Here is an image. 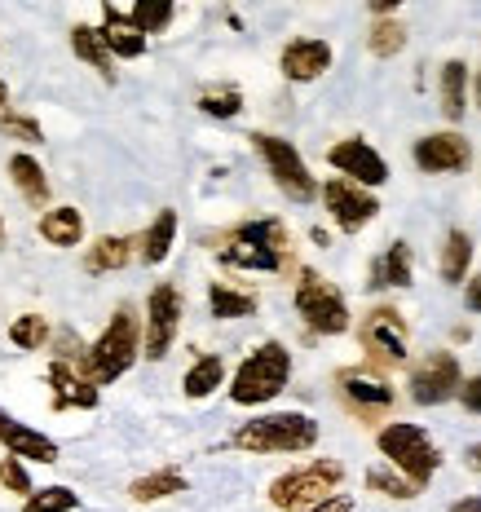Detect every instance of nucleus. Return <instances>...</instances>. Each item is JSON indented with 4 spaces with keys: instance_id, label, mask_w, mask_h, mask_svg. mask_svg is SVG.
<instances>
[{
    "instance_id": "obj_24",
    "label": "nucleus",
    "mask_w": 481,
    "mask_h": 512,
    "mask_svg": "<svg viewBox=\"0 0 481 512\" xmlns=\"http://www.w3.org/2000/svg\"><path fill=\"white\" fill-rule=\"evenodd\" d=\"M437 89H442V115L446 120H464L468 111V62L451 58L437 76Z\"/></svg>"
},
{
    "instance_id": "obj_27",
    "label": "nucleus",
    "mask_w": 481,
    "mask_h": 512,
    "mask_svg": "<svg viewBox=\"0 0 481 512\" xmlns=\"http://www.w3.org/2000/svg\"><path fill=\"white\" fill-rule=\"evenodd\" d=\"M221 380H226V362H221V354H203L199 362H190L181 389H186V398L199 402V398H208V393H217Z\"/></svg>"
},
{
    "instance_id": "obj_13",
    "label": "nucleus",
    "mask_w": 481,
    "mask_h": 512,
    "mask_svg": "<svg viewBox=\"0 0 481 512\" xmlns=\"http://www.w3.org/2000/svg\"><path fill=\"white\" fill-rule=\"evenodd\" d=\"M327 164L340 168L345 181H354V186H362V190H376V186L389 181V164H384L376 146H367L362 137H345V142H336L327 151Z\"/></svg>"
},
{
    "instance_id": "obj_36",
    "label": "nucleus",
    "mask_w": 481,
    "mask_h": 512,
    "mask_svg": "<svg viewBox=\"0 0 481 512\" xmlns=\"http://www.w3.org/2000/svg\"><path fill=\"white\" fill-rule=\"evenodd\" d=\"M0 133H5L9 142H23V146H40V142H45V128H40V120H31V115H14V111L0 115Z\"/></svg>"
},
{
    "instance_id": "obj_5",
    "label": "nucleus",
    "mask_w": 481,
    "mask_h": 512,
    "mask_svg": "<svg viewBox=\"0 0 481 512\" xmlns=\"http://www.w3.org/2000/svg\"><path fill=\"white\" fill-rule=\"evenodd\" d=\"M340 482H345V464H336V460L301 464V468H292V473L274 477L270 504L283 508V512H309V508L327 504Z\"/></svg>"
},
{
    "instance_id": "obj_45",
    "label": "nucleus",
    "mask_w": 481,
    "mask_h": 512,
    "mask_svg": "<svg viewBox=\"0 0 481 512\" xmlns=\"http://www.w3.org/2000/svg\"><path fill=\"white\" fill-rule=\"evenodd\" d=\"M5 106H9V84L0 80V115H5Z\"/></svg>"
},
{
    "instance_id": "obj_10",
    "label": "nucleus",
    "mask_w": 481,
    "mask_h": 512,
    "mask_svg": "<svg viewBox=\"0 0 481 512\" xmlns=\"http://www.w3.org/2000/svg\"><path fill=\"white\" fill-rule=\"evenodd\" d=\"M358 340L376 367H402L406 362V318L398 309H389V305L371 309L358 327Z\"/></svg>"
},
{
    "instance_id": "obj_43",
    "label": "nucleus",
    "mask_w": 481,
    "mask_h": 512,
    "mask_svg": "<svg viewBox=\"0 0 481 512\" xmlns=\"http://www.w3.org/2000/svg\"><path fill=\"white\" fill-rule=\"evenodd\" d=\"M451 512H481V495H468V499H459V504H451Z\"/></svg>"
},
{
    "instance_id": "obj_28",
    "label": "nucleus",
    "mask_w": 481,
    "mask_h": 512,
    "mask_svg": "<svg viewBox=\"0 0 481 512\" xmlns=\"http://www.w3.org/2000/svg\"><path fill=\"white\" fill-rule=\"evenodd\" d=\"M468 265H473V239L464 230H451L442 243V261H437V274L446 283H464L468 279Z\"/></svg>"
},
{
    "instance_id": "obj_30",
    "label": "nucleus",
    "mask_w": 481,
    "mask_h": 512,
    "mask_svg": "<svg viewBox=\"0 0 481 512\" xmlns=\"http://www.w3.org/2000/svg\"><path fill=\"white\" fill-rule=\"evenodd\" d=\"M208 309H212V318H252L256 314V296L252 292H234L230 283H212L208 287Z\"/></svg>"
},
{
    "instance_id": "obj_29",
    "label": "nucleus",
    "mask_w": 481,
    "mask_h": 512,
    "mask_svg": "<svg viewBox=\"0 0 481 512\" xmlns=\"http://www.w3.org/2000/svg\"><path fill=\"white\" fill-rule=\"evenodd\" d=\"M186 490V477L177 473V468H159V473H146V477H137L133 486H128V495L137 499V504H159V499H168V495H181Z\"/></svg>"
},
{
    "instance_id": "obj_25",
    "label": "nucleus",
    "mask_w": 481,
    "mask_h": 512,
    "mask_svg": "<svg viewBox=\"0 0 481 512\" xmlns=\"http://www.w3.org/2000/svg\"><path fill=\"white\" fill-rule=\"evenodd\" d=\"M40 239L53 243V248H76L84 239V217L80 208H49L40 217Z\"/></svg>"
},
{
    "instance_id": "obj_14",
    "label": "nucleus",
    "mask_w": 481,
    "mask_h": 512,
    "mask_svg": "<svg viewBox=\"0 0 481 512\" xmlns=\"http://www.w3.org/2000/svg\"><path fill=\"white\" fill-rule=\"evenodd\" d=\"M473 164V146L464 133H429L415 142V168L420 173H464Z\"/></svg>"
},
{
    "instance_id": "obj_2",
    "label": "nucleus",
    "mask_w": 481,
    "mask_h": 512,
    "mask_svg": "<svg viewBox=\"0 0 481 512\" xmlns=\"http://www.w3.org/2000/svg\"><path fill=\"white\" fill-rule=\"evenodd\" d=\"M137 354H142V323H137L133 305H120L115 318L106 323V332L89 345V354H84L76 371L89 376L93 384H115L137 362Z\"/></svg>"
},
{
    "instance_id": "obj_23",
    "label": "nucleus",
    "mask_w": 481,
    "mask_h": 512,
    "mask_svg": "<svg viewBox=\"0 0 481 512\" xmlns=\"http://www.w3.org/2000/svg\"><path fill=\"white\" fill-rule=\"evenodd\" d=\"M9 177H14L18 195H23L31 208H45V204H49V181H45V168H40L27 151H18L14 159H9Z\"/></svg>"
},
{
    "instance_id": "obj_41",
    "label": "nucleus",
    "mask_w": 481,
    "mask_h": 512,
    "mask_svg": "<svg viewBox=\"0 0 481 512\" xmlns=\"http://www.w3.org/2000/svg\"><path fill=\"white\" fill-rule=\"evenodd\" d=\"M464 305L473 309V314H481V274H473V283L464 287Z\"/></svg>"
},
{
    "instance_id": "obj_9",
    "label": "nucleus",
    "mask_w": 481,
    "mask_h": 512,
    "mask_svg": "<svg viewBox=\"0 0 481 512\" xmlns=\"http://www.w3.org/2000/svg\"><path fill=\"white\" fill-rule=\"evenodd\" d=\"M406 389H411V402H420V407H442V402L459 398V389H464L459 358L446 354V349H437V354L420 358L411 367V380H406Z\"/></svg>"
},
{
    "instance_id": "obj_4",
    "label": "nucleus",
    "mask_w": 481,
    "mask_h": 512,
    "mask_svg": "<svg viewBox=\"0 0 481 512\" xmlns=\"http://www.w3.org/2000/svg\"><path fill=\"white\" fill-rule=\"evenodd\" d=\"M230 442L252 455H296L318 442V424L301 411H279V415H261V420L239 424Z\"/></svg>"
},
{
    "instance_id": "obj_46",
    "label": "nucleus",
    "mask_w": 481,
    "mask_h": 512,
    "mask_svg": "<svg viewBox=\"0 0 481 512\" xmlns=\"http://www.w3.org/2000/svg\"><path fill=\"white\" fill-rule=\"evenodd\" d=\"M477 106H481V76H477Z\"/></svg>"
},
{
    "instance_id": "obj_47",
    "label": "nucleus",
    "mask_w": 481,
    "mask_h": 512,
    "mask_svg": "<svg viewBox=\"0 0 481 512\" xmlns=\"http://www.w3.org/2000/svg\"><path fill=\"white\" fill-rule=\"evenodd\" d=\"M0 243H5V221H0Z\"/></svg>"
},
{
    "instance_id": "obj_38",
    "label": "nucleus",
    "mask_w": 481,
    "mask_h": 512,
    "mask_svg": "<svg viewBox=\"0 0 481 512\" xmlns=\"http://www.w3.org/2000/svg\"><path fill=\"white\" fill-rule=\"evenodd\" d=\"M0 486L5 490H14V495H36V490H31V477H27V468H23V460H14V455H5V460H0Z\"/></svg>"
},
{
    "instance_id": "obj_15",
    "label": "nucleus",
    "mask_w": 481,
    "mask_h": 512,
    "mask_svg": "<svg viewBox=\"0 0 481 512\" xmlns=\"http://www.w3.org/2000/svg\"><path fill=\"white\" fill-rule=\"evenodd\" d=\"M336 384H340V398H345L358 415H367V420H376V415H384L393 407V389H389V380H380V376H367V371H340Z\"/></svg>"
},
{
    "instance_id": "obj_26",
    "label": "nucleus",
    "mask_w": 481,
    "mask_h": 512,
    "mask_svg": "<svg viewBox=\"0 0 481 512\" xmlns=\"http://www.w3.org/2000/svg\"><path fill=\"white\" fill-rule=\"evenodd\" d=\"M371 287H411V248L398 239L371 265Z\"/></svg>"
},
{
    "instance_id": "obj_40",
    "label": "nucleus",
    "mask_w": 481,
    "mask_h": 512,
    "mask_svg": "<svg viewBox=\"0 0 481 512\" xmlns=\"http://www.w3.org/2000/svg\"><path fill=\"white\" fill-rule=\"evenodd\" d=\"M309 512H354V499H349V495H331L327 504H318V508H309Z\"/></svg>"
},
{
    "instance_id": "obj_12",
    "label": "nucleus",
    "mask_w": 481,
    "mask_h": 512,
    "mask_svg": "<svg viewBox=\"0 0 481 512\" xmlns=\"http://www.w3.org/2000/svg\"><path fill=\"white\" fill-rule=\"evenodd\" d=\"M323 204L331 212V221H336L345 234L367 230L371 221H376V212H380V199L371 195V190L354 186V181H345V177H331L327 181V186H323Z\"/></svg>"
},
{
    "instance_id": "obj_6",
    "label": "nucleus",
    "mask_w": 481,
    "mask_h": 512,
    "mask_svg": "<svg viewBox=\"0 0 481 512\" xmlns=\"http://www.w3.org/2000/svg\"><path fill=\"white\" fill-rule=\"evenodd\" d=\"M376 446H380L384 460H389L406 477V482L420 486V490L433 482L437 464H442V451L429 442V433H424L420 424H384L380 437H376Z\"/></svg>"
},
{
    "instance_id": "obj_39",
    "label": "nucleus",
    "mask_w": 481,
    "mask_h": 512,
    "mask_svg": "<svg viewBox=\"0 0 481 512\" xmlns=\"http://www.w3.org/2000/svg\"><path fill=\"white\" fill-rule=\"evenodd\" d=\"M459 402H464V411L481 415V376H468L464 389H459Z\"/></svg>"
},
{
    "instance_id": "obj_11",
    "label": "nucleus",
    "mask_w": 481,
    "mask_h": 512,
    "mask_svg": "<svg viewBox=\"0 0 481 512\" xmlns=\"http://www.w3.org/2000/svg\"><path fill=\"white\" fill-rule=\"evenodd\" d=\"M181 309H186V301H181L177 283H159L151 292V301H146V358L151 362L168 358L181 332Z\"/></svg>"
},
{
    "instance_id": "obj_32",
    "label": "nucleus",
    "mask_w": 481,
    "mask_h": 512,
    "mask_svg": "<svg viewBox=\"0 0 481 512\" xmlns=\"http://www.w3.org/2000/svg\"><path fill=\"white\" fill-rule=\"evenodd\" d=\"M367 49L376 53V58H393V53L406 49V27L398 23V18H380L376 27H371L367 36Z\"/></svg>"
},
{
    "instance_id": "obj_19",
    "label": "nucleus",
    "mask_w": 481,
    "mask_h": 512,
    "mask_svg": "<svg viewBox=\"0 0 481 512\" xmlns=\"http://www.w3.org/2000/svg\"><path fill=\"white\" fill-rule=\"evenodd\" d=\"M71 49H76V58H80V62H89V67L98 71L106 84H115V62H111V45H106L102 27L76 23V27H71Z\"/></svg>"
},
{
    "instance_id": "obj_20",
    "label": "nucleus",
    "mask_w": 481,
    "mask_h": 512,
    "mask_svg": "<svg viewBox=\"0 0 481 512\" xmlns=\"http://www.w3.org/2000/svg\"><path fill=\"white\" fill-rule=\"evenodd\" d=\"M173 239H177V212L159 208V217L146 226L142 239H137V261L142 265H164L168 252H173Z\"/></svg>"
},
{
    "instance_id": "obj_42",
    "label": "nucleus",
    "mask_w": 481,
    "mask_h": 512,
    "mask_svg": "<svg viewBox=\"0 0 481 512\" xmlns=\"http://www.w3.org/2000/svg\"><path fill=\"white\" fill-rule=\"evenodd\" d=\"M464 464L473 468V473H481V442H473V446L464 451Z\"/></svg>"
},
{
    "instance_id": "obj_1",
    "label": "nucleus",
    "mask_w": 481,
    "mask_h": 512,
    "mask_svg": "<svg viewBox=\"0 0 481 512\" xmlns=\"http://www.w3.org/2000/svg\"><path fill=\"white\" fill-rule=\"evenodd\" d=\"M217 256L234 270H261L274 274L287 265V252H292V234H287L283 221L265 217V221H243L230 234H221Z\"/></svg>"
},
{
    "instance_id": "obj_44",
    "label": "nucleus",
    "mask_w": 481,
    "mask_h": 512,
    "mask_svg": "<svg viewBox=\"0 0 481 512\" xmlns=\"http://www.w3.org/2000/svg\"><path fill=\"white\" fill-rule=\"evenodd\" d=\"M371 9H376V18H389L393 9H398V0H376V5H371Z\"/></svg>"
},
{
    "instance_id": "obj_34",
    "label": "nucleus",
    "mask_w": 481,
    "mask_h": 512,
    "mask_svg": "<svg viewBox=\"0 0 481 512\" xmlns=\"http://www.w3.org/2000/svg\"><path fill=\"white\" fill-rule=\"evenodd\" d=\"M80 508V495L71 486H45L31 499H23V512H71Z\"/></svg>"
},
{
    "instance_id": "obj_31",
    "label": "nucleus",
    "mask_w": 481,
    "mask_h": 512,
    "mask_svg": "<svg viewBox=\"0 0 481 512\" xmlns=\"http://www.w3.org/2000/svg\"><path fill=\"white\" fill-rule=\"evenodd\" d=\"M128 23L142 31V36H159V31L173 23V5H168V0H142V5H133Z\"/></svg>"
},
{
    "instance_id": "obj_21",
    "label": "nucleus",
    "mask_w": 481,
    "mask_h": 512,
    "mask_svg": "<svg viewBox=\"0 0 481 512\" xmlns=\"http://www.w3.org/2000/svg\"><path fill=\"white\" fill-rule=\"evenodd\" d=\"M102 36L115 58H142L146 53V36L128 23V14H120L115 5H102Z\"/></svg>"
},
{
    "instance_id": "obj_3",
    "label": "nucleus",
    "mask_w": 481,
    "mask_h": 512,
    "mask_svg": "<svg viewBox=\"0 0 481 512\" xmlns=\"http://www.w3.org/2000/svg\"><path fill=\"white\" fill-rule=\"evenodd\" d=\"M287 380H292V354H287V345H279V340H265V345H256L252 354L243 358V367L234 371L230 402H239V407H261V402L279 398L287 389Z\"/></svg>"
},
{
    "instance_id": "obj_17",
    "label": "nucleus",
    "mask_w": 481,
    "mask_h": 512,
    "mask_svg": "<svg viewBox=\"0 0 481 512\" xmlns=\"http://www.w3.org/2000/svg\"><path fill=\"white\" fill-rule=\"evenodd\" d=\"M279 67H283V76H287V80L309 84V80L323 76V71H331V45H327V40H314V36L287 40Z\"/></svg>"
},
{
    "instance_id": "obj_16",
    "label": "nucleus",
    "mask_w": 481,
    "mask_h": 512,
    "mask_svg": "<svg viewBox=\"0 0 481 512\" xmlns=\"http://www.w3.org/2000/svg\"><path fill=\"white\" fill-rule=\"evenodd\" d=\"M0 446H5L14 460H40V464H58V442L45 437L40 429H31V424L14 420V415L0 411Z\"/></svg>"
},
{
    "instance_id": "obj_18",
    "label": "nucleus",
    "mask_w": 481,
    "mask_h": 512,
    "mask_svg": "<svg viewBox=\"0 0 481 512\" xmlns=\"http://www.w3.org/2000/svg\"><path fill=\"white\" fill-rule=\"evenodd\" d=\"M45 380H49V389H53V407H58V411H67V407L93 411V407H98V384H93L89 376H80L71 362L53 358L49 371H45Z\"/></svg>"
},
{
    "instance_id": "obj_8",
    "label": "nucleus",
    "mask_w": 481,
    "mask_h": 512,
    "mask_svg": "<svg viewBox=\"0 0 481 512\" xmlns=\"http://www.w3.org/2000/svg\"><path fill=\"white\" fill-rule=\"evenodd\" d=\"M252 146L261 151L265 164H270L274 186H279L287 199H296V204L318 199V181L309 177L305 159H301V151H296L292 142H283V137H274V133H252Z\"/></svg>"
},
{
    "instance_id": "obj_7",
    "label": "nucleus",
    "mask_w": 481,
    "mask_h": 512,
    "mask_svg": "<svg viewBox=\"0 0 481 512\" xmlns=\"http://www.w3.org/2000/svg\"><path fill=\"white\" fill-rule=\"evenodd\" d=\"M296 314H301L305 327H309V332H318V336L349 332V305H345V296H340L336 287H331L323 274H314V270L296 274Z\"/></svg>"
},
{
    "instance_id": "obj_33",
    "label": "nucleus",
    "mask_w": 481,
    "mask_h": 512,
    "mask_svg": "<svg viewBox=\"0 0 481 512\" xmlns=\"http://www.w3.org/2000/svg\"><path fill=\"white\" fill-rule=\"evenodd\" d=\"M199 111L212 115V120H234V115L243 111V93L234 89V84H226V89H208V93H199Z\"/></svg>"
},
{
    "instance_id": "obj_22",
    "label": "nucleus",
    "mask_w": 481,
    "mask_h": 512,
    "mask_svg": "<svg viewBox=\"0 0 481 512\" xmlns=\"http://www.w3.org/2000/svg\"><path fill=\"white\" fill-rule=\"evenodd\" d=\"M133 256H137V239H128V234H106V239H98L89 252H84V270L111 274V270H124Z\"/></svg>"
},
{
    "instance_id": "obj_35",
    "label": "nucleus",
    "mask_w": 481,
    "mask_h": 512,
    "mask_svg": "<svg viewBox=\"0 0 481 512\" xmlns=\"http://www.w3.org/2000/svg\"><path fill=\"white\" fill-rule=\"evenodd\" d=\"M9 340H14L18 349H40L49 340V323L40 314H18L14 323H9Z\"/></svg>"
},
{
    "instance_id": "obj_37",
    "label": "nucleus",
    "mask_w": 481,
    "mask_h": 512,
    "mask_svg": "<svg viewBox=\"0 0 481 512\" xmlns=\"http://www.w3.org/2000/svg\"><path fill=\"white\" fill-rule=\"evenodd\" d=\"M367 490L389 495V499H415V495H420V486H411L402 473H389V468H371V473H367Z\"/></svg>"
}]
</instances>
